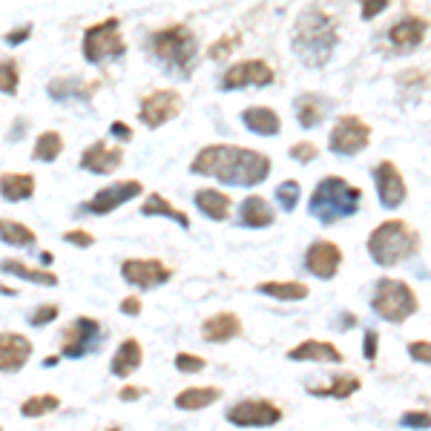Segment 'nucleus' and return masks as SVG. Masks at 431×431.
<instances>
[{
  "mask_svg": "<svg viewBox=\"0 0 431 431\" xmlns=\"http://www.w3.org/2000/svg\"><path fill=\"white\" fill-rule=\"evenodd\" d=\"M193 173L213 175L230 187H256L270 175V159L259 150L233 147V144H210L199 150L190 164Z\"/></svg>",
  "mask_w": 431,
  "mask_h": 431,
  "instance_id": "obj_1",
  "label": "nucleus"
},
{
  "mask_svg": "<svg viewBox=\"0 0 431 431\" xmlns=\"http://www.w3.org/2000/svg\"><path fill=\"white\" fill-rule=\"evenodd\" d=\"M362 202V190L357 184L345 182L342 175H325V179L313 190L308 210L310 216H317L322 225H334L345 216H354Z\"/></svg>",
  "mask_w": 431,
  "mask_h": 431,
  "instance_id": "obj_2",
  "label": "nucleus"
},
{
  "mask_svg": "<svg viewBox=\"0 0 431 431\" xmlns=\"http://www.w3.org/2000/svg\"><path fill=\"white\" fill-rule=\"evenodd\" d=\"M420 250V233L403 219H388L368 236V253L371 259L382 267H391L397 262H405Z\"/></svg>",
  "mask_w": 431,
  "mask_h": 431,
  "instance_id": "obj_3",
  "label": "nucleus"
},
{
  "mask_svg": "<svg viewBox=\"0 0 431 431\" xmlns=\"http://www.w3.org/2000/svg\"><path fill=\"white\" fill-rule=\"evenodd\" d=\"M337 44L334 17H328L322 9H308L297 24V52L305 64L319 67L325 64Z\"/></svg>",
  "mask_w": 431,
  "mask_h": 431,
  "instance_id": "obj_4",
  "label": "nucleus"
},
{
  "mask_svg": "<svg viewBox=\"0 0 431 431\" xmlns=\"http://www.w3.org/2000/svg\"><path fill=\"white\" fill-rule=\"evenodd\" d=\"M150 46L161 64H167L179 75H190V69L195 64V46H199V41H195L193 29H187L184 24H173V26L152 32Z\"/></svg>",
  "mask_w": 431,
  "mask_h": 431,
  "instance_id": "obj_5",
  "label": "nucleus"
},
{
  "mask_svg": "<svg viewBox=\"0 0 431 431\" xmlns=\"http://www.w3.org/2000/svg\"><path fill=\"white\" fill-rule=\"evenodd\" d=\"M371 308H374L377 317H382L385 322H405L408 317L417 313L420 299L408 282L394 279V276H382L374 288V297H371Z\"/></svg>",
  "mask_w": 431,
  "mask_h": 431,
  "instance_id": "obj_6",
  "label": "nucleus"
},
{
  "mask_svg": "<svg viewBox=\"0 0 431 431\" xmlns=\"http://www.w3.org/2000/svg\"><path fill=\"white\" fill-rule=\"evenodd\" d=\"M118 26H121L118 17H107L104 24H95L84 32L81 49H84V58L89 64H104L109 58H118L127 52V44H124Z\"/></svg>",
  "mask_w": 431,
  "mask_h": 431,
  "instance_id": "obj_7",
  "label": "nucleus"
},
{
  "mask_svg": "<svg viewBox=\"0 0 431 431\" xmlns=\"http://www.w3.org/2000/svg\"><path fill=\"white\" fill-rule=\"evenodd\" d=\"M182 109H184L182 92H175V89H155V92H150V95L141 98L139 118H141L150 130H159V127H164L167 121L179 118Z\"/></svg>",
  "mask_w": 431,
  "mask_h": 431,
  "instance_id": "obj_8",
  "label": "nucleus"
},
{
  "mask_svg": "<svg viewBox=\"0 0 431 431\" xmlns=\"http://www.w3.org/2000/svg\"><path fill=\"white\" fill-rule=\"evenodd\" d=\"M328 144L337 155H357L371 144V124H365L360 115H342L331 130Z\"/></svg>",
  "mask_w": 431,
  "mask_h": 431,
  "instance_id": "obj_9",
  "label": "nucleus"
},
{
  "mask_svg": "<svg viewBox=\"0 0 431 431\" xmlns=\"http://www.w3.org/2000/svg\"><path fill=\"white\" fill-rule=\"evenodd\" d=\"M227 420L233 425H245V428H265V425H276L282 420V408L270 400H242L236 405L227 408Z\"/></svg>",
  "mask_w": 431,
  "mask_h": 431,
  "instance_id": "obj_10",
  "label": "nucleus"
},
{
  "mask_svg": "<svg viewBox=\"0 0 431 431\" xmlns=\"http://www.w3.org/2000/svg\"><path fill=\"white\" fill-rule=\"evenodd\" d=\"M141 193H144V184L135 182V179L115 182V184H107V187L98 190L92 199L84 204V210L92 213V216H107V213H112V210H118L121 204L132 202L135 195H141Z\"/></svg>",
  "mask_w": 431,
  "mask_h": 431,
  "instance_id": "obj_11",
  "label": "nucleus"
},
{
  "mask_svg": "<svg viewBox=\"0 0 431 431\" xmlns=\"http://www.w3.org/2000/svg\"><path fill=\"white\" fill-rule=\"evenodd\" d=\"M273 72L270 64L265 61H256V58H250V61H239L227 67V72L222 75V89H242V87H267L273 84Z\"/></svg>",
  "mask_w": 431,
  "mask_h": 431,
  "instance_id": "obj_12",
  "label": "nucleus"
},
{
  "mask_svg": "<svg viewBox=\"0 0 431 431\" xmlns=\"http://www.w3.org/2000/svg\"><path fill=\"white\" fill-rule=\"evenodd\" d=\"M121 276L135 288H155L170 282L173 270L161 259H127L121 265Z\"/></svg>",
  "mask_w": 431,
  "mask_h": 431,
  "instance_id": "obj_13",
  "label": "nucleus"
},
{
  "mask_svg": "<svg viewBox=\"0 0 431 431\" xmlns=\"http://www.w3.org/2000/svg\"><path fill=\"white\" fill-rule=\"evenodd\" d=\"M98 334H101V322H95L89 317H81L67 325L64 340H61V354L64 357H84L87 351L95 345Z\"/></svg>",
  "mask_w": 431,
  "mask_h": 431,
  "instance_id": "obj_14",
  "label": "nucleus"
},
{
  "mask_svg": "<svg viewBox=\"0 0 431 431\" xmlns=\"http://www.w3.org/2000/svg\"><path fill=\"white\" fill-rule=\"evenodd\" d=\"M374 182H377V193H380V202L382 207L388 210H397L403 202H405V179H403V173L397 170V164H391V161H380L374 167Z\"/></svg>",
  "mask_w": 431,
  "mask_h": 431,
  "instance_id": "obj_15",
  "label": "nucleus"
},
{
  "mask_svg": "<svg viewBox=\"0 0 431 431\" xmlns=\"http://www.w3.org/2000/svg\"><path fill=\"white\" fill-rule=\"evenodd\" d=\"M340 265H342V250H340V245L328 242V239L313 242L305 253V267L319 279H334L340 273Z\"/></svg>",
  "mask_w": 431,
  "mask_h": 431,
  "instance_id": "obj_16",
  "label": "nucleus"
},
{
  "mask_svg": "<svg viewBox=\"0 0 431 431\" xmlns=\"http://www.w3.org/2000/svg\"><path fill=\"white\" fill-rule=\"evenodd\" d=\"M425 29H428L425 17H417V15H405L403 21L391 24V29H388V41L394 44V49H397V52L408 55V52H414V49H417V46L425 41Z\"/></svg>",
  "mask_w": 431,
  "mask_h": 431,
  "instance_id": "obj_17",
  "label": "nucleus"
},
{
  "mask_svg": "<svg viewBox=\"0 0 431 431\" xmlns=\"http://www.w3.org/2000/svg\"><path fill=\"white\" fill-rule=\"evenodd\" d=\"M124 161V150L115 147V144H107V141H95L84 150L81 155V167L87 173H98V175H107V173H115Z\"/></svg>",
  "mask_w": 431,
  "mask_h": 431,
  "instance_id": "obj_18",
  "label": "nucleus"
},
{
  "mask_svg": "<svg viewBox=\"0 0 431 431\" xmlns=\"http://www.w3.org/2000/svg\"><path fill=\"white\" fill-rule=\"evenodd\" d=\"M32 360V342L24 334H0V371L15 374Z\"/></svg>",
  "mask_w": 431,
  "mask_h": 431,
  "instance_id": "obj_19",
  "label": "nucleus"
},
{
  "mask_svg": "<svg viewBox=\"0 0 431 431\" xmlns=\"http://www.w3.org/2000/svg\"><path fill=\"white\" fill-rule=\"evenodd\" d=\"M242 334V319L236 313L230 310H222V313H213V317L204 319L202 325V337L207 342H230Z\"/></svg>",
  "mask_w": 431,
  "mask_h": 431,
  "instance_id": "obj_20",
  "label": "nucleus"
},
{
  "mask_svg": "<svg viewBox=\"0 0 431 431\" xmlns=\"http://www.w3.org/2000/svg\"><path fill=\"white\" fill-rule=\"evenodd\" d=\"M293 362H302V360H313V362H342V351L334 342H322V340H305L297 348H290L288 354Z\"/></svg>",
  "mask_w": 431,
  "mask_h": 431,
  "instance_id": "obj_21",
  "label": "nucleus"
},
{
  "mask_svg": "<svg viewBox=\"0 0 431 431\" xmlns=\"http://www.w3.org/2000/svg\"><path fill=\"white\" fill-rule=\"evenodd\" d=\"M195 207H199V210L207 216V219H213V222H225V219H230L233 199H230L227 193L216 190V187H204V190L195 193Z\"/></svg>",
  "mask_w": 431,
  "mask_h": 431,
  "instance_id": "obj_22",
  "label": "nucleus"
},
{
  "mask_svg": "<svg viewBox=\"0 0 431 431\" xmlns=\"http://www.w3.org/2000/svg\"><path fill=\"white\" fill-rule=\"evenodd\" d=\"M239 222L245 227H270L276 222V210H273L270 202L262 199V195H247L239 207Z\"/></svg>",
  "mask_w": 431,
  "mask_h": 431,
  "instance_id": "obj_23",
  "label": "nucleus"
},
{
  "mask_svg": "<svg viewBox=\"0 0 431 431\" xmlns=\"http://www.w3.org/2000/svg\"><path fill=\"white\" fill-rule=\"evenodd\" d=\"M141 362H144V348H141L139 340L130 337V340H124V342L118 345V351H115L109 371H112L115 377H130L132 371H139Z\"/></svg>",
  "mask_w": 431,
  "mask_h": 431,
  "instance_id": "obj_24",
  "label": "nucleus"
},
{
  "mask_svg": "<svg viewBox=\"0 0 431 431\" xmlns=\"http://www.w3.org/2000/svg\"><path fill=\"white\" fill-rule=\"evenodd\" d=\"M35 175L32 173H3L0 175V195L6 202H24L35 195Z\"/></svg>",
  "mask_w": 431,
  "mask_h": 431,
  "instance_id": "obj_25",
  "label": "nucleus"
},
{
  "mask_svg": "<svg viewBox=\"0 0 431 431\" xmlns=\"http://www.w3.org/2000/svg\"><path fill=\"white\" fill-rule=\"evenodd\" d=\"M242 121L250 132H256V135H276L282 130V121H279V115L276 109H270V107H247L242 112Z\"/></svg>",
  "mask_w": 431,
  "mask_h": 431,
  "instance_id": "obj_26",
  "label": "nucleus"
},
{
  "mask_svg": "<svg viewBox=\"0 0 431 431\" xmlns=\"http://www.w3.org/2000/svg\"><path fill=\"white\" fill-rule=\"evenodd\" d=\"M219 397H222L219 388L199 385V388H184V391H179V397H175V405H179L182 411H202V408L213 405Z\"/></svg>",
  "mask_w": 431,
  "mask_h": 431,
  "instance_id": "obj_27",
  "label": "nucleus"
},
{
  "mask_svg": "<svg viewBox=\"0 0 431 431\" xmlns=\"http://www.w3.org/2000/svg\"><path fill=\"white\" fill-rule=\"evenodd\" d=\"M259 293L279 299V302H299L310 293V288L305 282H279V279H273V282H262Z\"/></svg>",
  "mask_w": 431,
  "mask_h": 431,
  "instance_id": "obj_28",
  "label": "nucleus"
},
{
  "mask_svg": "<svg viewBox=\"0 0 431 431\" xmlns=\"http://www.w3.org/2000/svg\"><path fill=\"white\" fill-rule=\"evenodd\" d=\"M141 213H144V216H167V219L179 222L182 227H190V216L182 213L173 202H167L161 193H150L147 202H144V207H141Z\"/></svg>",
  "mask_w": 431,
  "mask_h": 431,
  "instance_id": "obj_29",
  "label": "nucleus"
},
{
  "mask_svg": "<svg viewBox=\"0 0 431 431\" xmlns=\"http://www.w3.org/2000/svg\"><path fill=\"white\" fill-rule=\"evenodd\" d=\"M61 152H64V135L58 132V130H46L37 135V141H35V161H55V159H61Z\"/></svg>",
  "mask_w": 431,
  "mask_h": 431,
  "instance_id": "obj_30",
  "label": "nucleus"
},
{
  "mask_svg": "<svg viewBox=\"0 0 431 431\" xmlns=\"http://www.w3.org/2000/svg\"><path fill=\"white\" fill-rule=\"evenodd\" d=\"M360 385H362V382H360V377H354V374H337L331 385H325V388H310V394H313V397H337V400H345V397H351V394H357Z\"/></svg>",
  "mask_w": 431,
  "mask_h": 431,
  "instance_id": "obj_31",
  "label": "nucleus"
},
{
  "mask_svg": "<svg viewBox=\"0 0 431 431\" xmlns=\"http://www.w3.org/2000/svg\"><path fill=\"white\" fill-rule=\"evenodd\" d=\"M0 239H3L6 245H15V247H29L35 245V230L15 222V219H0Z\"/></svg>",
  "mask_w": 431,
  "mask_h": 431,
  "instance_id": "obj_32",
  "label": "nucleus"
},
{
  "mask_svg": "<svg viewBox=\"0 0 431 431\" xmlns=\"http://www.w3.org/2000/svg\"><path fill=\"white\" fill-rule=\"evenodd\" d=\"M3 273H15V276H21V279H29V282H37V285H58V276L49 270H41V267H29L24 262H17V259H6L3 265Z\"/></svg>",
  "mask_w": 431,
  "mask_h": 431,
  "instance_id": "obj_33",
  "label": "nucleus"
},
{
  "mask_svg": "<svg viewBox=\"0 0 431 431\" xmlns=\"http://www.w3.org/2000/svg\"><path fill=\"white\" fill-rule=\"evenodd\" d=\"M297 112H299V124L302 127H317L322 121V115H325V104L313 92H308V95H302L297 101Z\"/></svg>",
  "mask_w": 431,
  "mask_h": 431,
  "instance_id": "obj_34",
  "label": "nucleus"
},
{
  "mask_svg": "<svg viewBox=\"0 0 431 431\" xmlns=\"http://www.w3.org/2000/svg\"><path fill=\"white\" fill-rule=\"evenodd\" d=\"M58 405H61V400H58L55 394H37V397H29L21 405V414L24 417H44V414H49V411H55Z\"/></svg>",
  "mask_w": 431,
  "mask_h": 431,
  "instance_id": "obj_35",
  "label": "nucleus"
},
{
  "mask_svg": "<svg viewBox=\"0 0 431 431\" xmlns=\"http://www.w3.org/2000/svg\"><path fill=\"white\" fill-rule=\"evenodd\" d=\"M17 87H21V67H17V61H12V58H3V61H0V92L15 95Z\"/></svg>",
  "mask_w": 431,
  "mask_h": 431,
  "instance_id": "obj_36",
  "label": "nucleus"
},
{
  "mask_svg": "<svg viewBox=\"0 0 431 431\" xmlns=\"http://www.w3.org/2000/svg\"><path fill=\"white\" fill-rule=\"evenodd\" d=\"M239 32H227L225 37H219V41H216L213 46H210V58L213 61H225V58H230V52L239 46Z\"/></svg>",
  "mask_w": 431,
  "mask_h": 431,
  "instance_id": "obj_37",
  "label": "nucleus"
},
{
  "mask_svg": "<svg viewBox=\"0 0 431 431\" xmlns=\"http://www.w3.org/2000/svg\"><path fill=\"white\" fill-rule=\"evenodd\" d=\"M299 195H302V190H299V182H282L279 187H276V199H279V204H282V210H293L297 207V202H299Z\"/></svg>",
  "mask_w": 431,
  "mask_h": 431,
  "instance_id": "obj_38",
  "label": "nucleus"
},
{
  "mask_svg": "<svg viewBox=\"0 0 431 431\" xmlns=\"http://www.w3.org/2000/svg\"><path fill=\"white\" fill-rule=\"evenodd\" d=\"M207 362L202 360V357H195V354H179L175 357V371H182V374H199V371L204 368Z\"/></svg>",
  "mask_w": 431,
  "mask_h": 431,
  "instance_id": "obj_39",
  "label": "nucleus"
},
{
  "mask_svg": "<svg viewBox=\"0 0 431 431\" xmlns=\"http://www.w3.org/2000/svg\"><path fill=\"white\" fill-rule=\"evenodd\" d=\"M319 155V147L313 144V141H297L290 147V159H297V161H302V164H308V161H313Z\"/></svg>",
  "mask_w": 431,
  "mask_h": 431,
  "instance_id": "obj_40",
  "label": "nucleus"
},
{
  "mask_svg": "<svg viewBox=\"0 0 431 431\" xmlns=\"http://www.w3.org/2000/svg\"><path fill=\"white\" fill-rule=\"evenodd\" d=\"M52 319H58V305H41V308L32 313V325H35V328H44V325H49Z\"/></svg>",
  "mask_w": 431,
  "mask_h": 431,
  "instance_id": "obj_41",
  "label": "nucleus"
},
{
  "mask_svg": "<svg viewBox=\"0 0 431 431\" xmlns=\"http://www.w3.org/2000/svg\"><path fill=\"white\" fill-rule=\"evenodd\" d=\"M64 242H69L75 247H92L95 245V236H92V233H87V230H67L64 233Z\"/></svg>",
  "mask_w": 431,
  "mask_h": 431,
  "instance_id": "obj_42",
  "label": "nucleus"
},
{
  "mask_svg": "<svg viewBox=\"0 0 431 431\" xmlns=\"http://www.w3.org/2000/svg\"><path fill=\"white\" fill-rule=\"evenodd\" d=\"M428 411H408V414H403V425L408 428H428Z\"/></svg>",
  "mask_w": 431,
  "mask_h": 431,
  "instance_id": "obj_43",
  "label": "nucleus"
},
{
  "mask_svg": "<svg viewBox=\"0 0 431 431\" xmlns=\"http://www.w3.org/2000/svg\"><path fill=\"white\" fill-rule=\"evenodd\" d=\"M408 354L414 357V360H420L423 365H428L431 362V351H428V340H423V342H411L408 345Z\"/></svg>",
  "mask_w": 431,
  "mask_h": 431,
  "instance_id": "obj_44",
  "label": "nucleus"
},
{
  "mask_svg": "<svg viewBox=\"0 0 431 431\" xmlns=\"http://www.w3.org/2000/svg\"><path fill=\"white\" fill-rule=\"evenodd\" d=\"M121 313H127V317H139V313H141V299L139 297L121 299Z\"/></svg>",
  "mask_w": 431,
  "mask_h": 431,
  "instance_id": "obj_45",
  "label": "nucleus"
},
{
  "mask_svg": "<svg viewBox=\"0 0 431 431\" xmlns=\"http://www.w3.org/2000/svg\"><path fill=\"white\" fill-rule=\"evenodd\" d=\"M385 9H388L385 0H377V3H371V0H368V3H362V17H365V21H371V17H377Z\"/></svg>",
  "mask_w": 431,
  "mask_h": 431,
  "instance_id": "obj_46",
  "label": "nucleus"
},
{
  "mask_svg": "<svg viewBox=\"0 0 431 431\" xmlns=\"http://www.w3.org/2000/svg\"><path fill=\"white\" fill-rule=\"evenodd\" d=\"M377 342H380L377 331H368V334H365V360H374L377 357Z\"/></svg>",
  "mask_w": 431,
  "mask_h": 431,
  "instance_id": "obj_47",
  "label": "nucleus"
},
{
  "mask_svg": "<svg viewBox=\"0 0 431 431\" xmlns=\"http://www.w3.org/2000/svg\"><path fill=\"white\" fill-rule=\"evenodd\" d=\"M109 132L115 135V139H124V141H130V139H132V130H130L127 124H121V121H115V124L109 127Z\"/></svg>",
  "mask_w": 431,
  "mask_h": 431,
  "instance_id": "obj_48",
  "label": "nucleus"
},
{
  "mask_svg": "<svg viewBox=\"0 0 431 431\" xmlns=\"http://www.w3.org/2000/svg\"><path fill=\"white\" fill-rule=\"evenodd\" d=\"M141 394H147L144 388H135V385H127L124 391H121V400H127V403H132V400H139Z\"/></svg>",
  "mask_w": 431,
  "mask_h": 431,
  "instance_id": "obj_49",
  "label": "nucleus"
},
{
  "mask_svg": "<svg viewBox=\"0 0 431 431\" xmlns=\"http://www.w3.org/2000/svg\"><path fill=\"white\" fill-rule=\"evenodd\" d=\"M29 35H32V26H24V29H17V32H12V35H9V44H21V41H26Z\"/></svg>",
  "mask_w": 431,
  "mask_h": 431,
  "instance_id": "obj_50",
  "label": "nucleus"
},
{
  "mask_svg": "<svg viewBox=\"0 0 431 431\" xmlns=\"http://www.w3.org/2000/svg\"><path fill=\"white\" fill-rule=\"evenodd\" d=\"M107 431H121V428H115V425H112V428H107Z\"/></svg>",
  "mask_w": 431,
  "mask_h": 431,
  "instance_id": "obj_51",
  "label": "nucleus"
}]
</instances>
